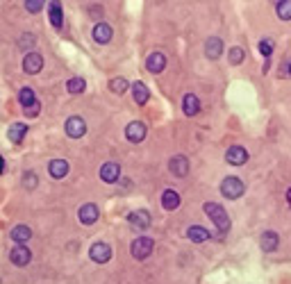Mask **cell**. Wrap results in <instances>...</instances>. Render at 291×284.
<instances>
[{
	"mask_svg": "<svg viewBox=\"0 0 291 284\" xmlns=\"http://www.w3.org/2000/svg\"><path fill=\"white\" fill-rule=\"evenodd\" d=\"M66 89H68V93H82V91L87 89V82H84L82 77H71L66 82Z\"/></svg>",
	"mask_w": 291,
	"mask_h": 284,
	"instance_id": "26",
	"label": "cell"
},
{
	"mask_svg": "<svg viewBox=\"0 0 291 284\" xmlns=\"http://www.w3.org/2000/svg\"><path fill=\"white\" fill-rule=\"evenodd\" d=\"M89 257L96 264L109 262V259H112V248L107 246V243H103V241H96V243L89 248Z\"/></svg>",
	"mask_w": 291,
	"mask_h": 284,
	"instance_id": "4",
	"label": "cell"
},
{
	"mask_svg": "<svg viewBox=\"0 0 291 284\" xmlns=\"http://www.w3.org/2000/svg\"><path fill=\"white\" fill-rule=\"evenodd\" d=\"M44 68V57L39 53H28L25 60H23V71L28 75H37L39 71Z\"/></svg>",
	"mask_w": 291,
	"mask_h": 284,
	"instance_id": "5",
	"label": "cell"
},
{
	"mask_svg": "<svg viewBox=\"0 0 291 284\" xmlns=\"http://www.w3.org/2000/svg\"><path fill=\"white\" fill-rule=\"evenodd\" d=\"M289 68H291V66H289Z\"/></svg>",
	"mask_w": 291,
	"mask_h": 284,
	"instance_id": "38",
	"label": "cell"
},
{
	"mask_svg": "<svg viewBox=\"0 0 291 284\" xmlns=\"http://www.w3.org/2000/svg\"><path fill=\"white\" fill-rule=\"evenodd\" d=\"M205 214H207V216L216 223V227L221 232L230 230V218H228V211H225L221 205H216V202H205Z\"/></svg>",
	"mask_w": 291,
	"mask_h": 284,
	"instance_id": "1",
	"label": "cell"
},
{
	"mask_svg": "<svg viewBox=\"0 0 291 284\" xmlns=\"http://www.w3.org/2000/svg\"><path fill=\"white\" fill-rule=\"evenodd\" d=\"M18 100H21L23 109H25V107H30L32 103L37 100V98H34V91H32V89H28V87H25V89H21V93H18Z\"/></svg>",
	"mask_w": 291,
	"mask_h": 284,
	"instance_id": "28",
	"label": "cell"
},
{
	"mask_svg": "<svg viewBox=\"0 0 291 284\" xmlns=\"http://www.w3.org/2000/svg\"><path fill=\"white\" fill-rule=\"evenodd\" d=\"M168 168H171V173L175 178H184L189 173V159L184 157V155H175V157L168 162Z\"/></svg>",
	"mask_w": 291,
	"mask_h": 284,
	"instance_id": "8",
	"label": "cell"
},
{
	"mask_svg": "<svg viewBox=\"0 0 291 284\" xmlns=\"http://www.w3.org/2000/svg\"><path fill=\"white\" fill-rule=\"evenodd\" d=\"M277 16L282 21H291V0H280L277 2Z\"/></svg>",
	"mask_w": 291,
	"mask_h": 284,
	"instance_id": "27",
	"label": "cell"
},
{
	"mask_svg": "<svg viewBox=\"0 0 291 284\" xmlns=\"http://www.w3.org/2000/svg\"><path fill=\"white\" fill-rule=\"evenodd\" d=\"M132 98H135L137 105H146V103H148V98H150L148 87H146L143 82H135V84H132Z\"/></svg>",
	"mask_w": 291,
	"mask_h": 284,
	"instance_id": "18",
	"label": "cell"
},
{
	"mask_svg": "<svg viewBox=\"0 0 291 284\" xmlns=\"http://www.w3.org/2000/svg\"><path fill=\"white\" fill-rule=\"evenodd\" d=\"M9 259H12V264L14 266H28L32 259V253L28 250L25 246H16L12 253H9Z\"/></svg>",
	"mask_w": 291,
	"mask_h": 284,
	"instance_id": "10",
	"label": "cell"
},
{
	"mask_svg": "<svg viewBox=\"0 0 291 284\" xmlns=\"http://www.w3.org/2000/svg\"><path fill=\"white\" fill-rule=\"evenodd\" d=\"M121 175V166L116 164V162H107V164L100 166V179H105V182H116Z\"/></svg>",
	"mask_w": 291,
	"mask_h": 284,
	"instance_id": "12",
	"label": "cell"
},
{
	"mask_svg": "<svg viewBox=\"0 0 291 284\" xmlns=\"http://www.w3.org/2000/svg\"><path fill=\"white\" fill-rule=\"evenodd\" d=\"M48 171H50V175L55 179H61L68 173V162L66 159H52L50 164H48Z\"/></svg>",
	"mask_w": 291,
	"mask_h": 284,
	"instance_id": "17",
	"label": "cell"
},
{
	"mask_svg": "<svg viewBox=\"0 0 291 284\" xmlns=\"http://www.w3.org/2000/svg\"><path fill=\"white\" fill-rule=\"evenodd\" d=\"M125 136H127V141H132V143L143 141L146 139V125H143L141 120H132L125 127Z\"/></svg>",
	"mask_w": 291,
	"mask_h": 284,
	"instance_id": "7",
	"label": "cell"
},
{
	"mask_svg": "<svg viewBox=\"0 0 291 284\" xmlns=\"http://www.w3.org/2000/svg\"><path fill=\"white\" fill-rule=\"evenodd\" d=\"M112 28L107 25V23H98L96 28H93V39H96L98 44H109V39H112Z\"/></svg>",
	"mask_w": 291,
	"mask_h": 284,
	"instance_id": "19",
	"label": "cell"
},
{
	"mask_svg": "<svg viewBox=\"0 0 291 284\" xmlns=\"http://www.w3.org/2000/svg\"><path fill=\"white\" fill-rule=\"evenodd\" d=\"M153 248H155V243H153V239H148V237H139V239L132 241V257L135 259H146V257H150V253H153Z\"/></svg>",
	"mask_w": 291,
	"mask_h": 284,
	"instance_id": "2",
	"label": "cell"
},
{
	"mask_svg": "<svg viewBox=\"0 0 291 284\" xmlns=\"http://www.w3.org/2000/svg\"><path fill=\"white\" fill-rule=\"evenodd\" d=\"M166 66V57L162 53H153L148 57V61H146V68H148L150 73H162Z\"/></svg>",
	"mask_w": 291,
	"mask_h": 284,
	"instance_id": "15",
	"label": "cell"
},
{
	"mask_svg": "<svg viewBox=\"0 0 291 284\" xmlns=\"http://www.w3.org/2000/svg\"><path fill=\"white\" fill-rule=\"evenodd\" d=\"M127 221H130V225H132V227H137V230H146V227L150 225V214L146 209L132 211V214L127 216Z\"/></svg>",
	"mask_w": 291,
	"mask_h": 284,
	"instance_id": "13",
	"label": "cell"
},
{
	"mask_svg": "<svg viewBox=\"0 0 291 284\" xmlns=\"http://www.w3.org/2000/svg\"><path fill=\"white\" fill-rule=\"evenodd\" d=\"M25 9L32 12V14H37V12L44 9V2H41V0H30V2H25Z\"/></svg>",
	"mask_w": 291,
	"mask_h": 284,
	"instance_id": "32",
	"label": "cell"
},
{
	"mask_svg": "<svg viewBox=\"0 0 291 284\" xmlns=\"http://www.w3.org/2000/svg\"><path fill=\"white\" fill-rule=\"evenodd\" d=\"M37 44V39H34V34H23L21 41H18V45H21L23 50H30L32 45Z\"/></svg>",
	"mask_w": 291,
	"mask_h": 284,
	"instance_id": "31",
	"label": "cell"
},
{
	"mask_svg": "<svg viewBox=\"0 0 291 284\" xmlns=\"http://www.w3.org/2000/svg\"><path fill=\"white\" fill-rule=\"evenodd\" d=\"M230 61L232 64H241V61H244V50H241V48H232L230 50Z\"/></svg>",
	"mask_w": 291,
	"mask_h": 284,
	"instance_id": "33",
	"label": "cell"
},
{
	"mask_svg": "<svg viewBox=\"0 0 291 284\" xmlns=\"http://www.w3.org/2000/svg\"><path fill=\"white\" fill-rule=\"evenodd\" d=\"M187 237L194 241V243H202V241L209 239V232L205 230V227H200V225H191L187 230Z\"/></svg>",
	"mask_w": 291,
	"mask_h": 284,
	"instance_id": "23",
	"label": "cell"
},
{
	"mask_svg": "<svg viewBox=\"0 0 291 284\" xmlns=\"http://www.w3.org/2000/svg\"><path fill=\"white\" fill-rule=\"evenodd\" d=\"M39 112H41V103H39V100H34L30 107H25V112H23V114H25L28 119H37Z\"/></svg>",
	"mask_w": 291,
	"mask_h": 284,
	"instance_id": "30",
	"label": "cell"
},
{
	"mask_svg": "<svg viewBox=\"0 0 291 284\" xmlns=\"http://www.w3.org/2000/svg\"><path fill=\"white\" fill-rule=\"evenodd\" d=\"M261 248H264L266 253L276 250L277 248V234L276 232H264V234H261Z\"/></svg>",
	"mask_w": 291,
	"mask_h": 284,
	"instance_id": "25",
	"label": "cell"
},
{
	"mask_svg": "<svg viewBox=\"0 0 291 284\" xmlns=\"http://www.w3.org/2000/svg\"><path fill=\"white\" fill-rule=\"evenodd\" d=\"M9 237H12V241H16L18 246H23V243H28V241L32 239V230L28 225H16Z\"/></svg>",
	"mask_w": 291,
	"mask_h": 284,
	"instance_id": "14",
	"label": "cell"
},
{
	"mask_svg": "<svg viewBox=\"0 0 291 284\" xmlns=\"http://www.w3.org/2000/svg\"><path fill=\"white\" fill-rule=\"evenodd\" d=\"M182 109H184V114H187V116H196V114L200 112V100H198V96H194V93H187V96H184V100H182Z\"/></svg>",
	"mask_w": 291,
	"mask_h": 284,
	"instance_id": "16",
	"label": "cell"
},
{
	"mask_svg": "<svg viewBox=\"0 0 291 284\" xmlns=\"http://www.w3.org/2000/svg\"><path fill=\"white\" fill-rule=\"evenodd\" d=\"M244 182H241L239 178H225L223 184H221V194L225 195V198H239L241 194H244Z\"/></svg>",
	"mask_w": 291,
	"mask_h": 284,
	"instance_id": "3",
	"label": "cell"
},
{
	"mask_svg": "<svg viewBox=\"0 0 291 284\" xmlns=\"http://www.w3.org/2000/svg\"><path fill=\"white\" fill-rule=\"evenodd\" d=\"M84 132H87V123L80 116H71L66 120V135L71 139H80V136H84Z\"/></svg>",
	"mask_w": 291,
	"mask_h": 284,
	"instance_id": "6",
	"label": "cell"
},
{
	"mask_svg": "<svg viewBox=\"0 0 291 284\" xmlns=\"http://www.w3.org/2000/svg\"><path fill=\"white\" fill-rule=\"evenodd\" d=\"M221 50H223V41L218 37H212L207 39V44H205V55H207L209 60H216L218 55H221Z\"/></svg>",
	"mask_w": 291,
	"mask_h": 284,
	"instance_id": "20",
	"label": "cell"
},
{
	"mask_svg": "<svg viewBox=\"0 0 291 284\" xmlns=\"http://www.w3.org/2000/svg\"><path fill=\"white\" fill-rule=\"evenodd\" d=\"M48 12H50V23H52V28H61L64 14H61V5H60V2H50Z\"/></svg>",
	"mask_w": 291,
	"mask_h": 284,
	"instance_id": "24",
	"label": "cell"
},
{
	"mask_svg": "<svg viewBox=\"0 0 291 284\" xmlns=\"http://www.w3.org/2000/svg\"><path fill=\"white\" fill-rule=\"evenodd\" d=\"M0 173H5V162H2V157H0Z\"/></svg>",
	"mask_w": 291,
	"mask_h": 284,
	"instance_id": "36",
	"label": "cell"
},
{
	"mask_svg": "<svg viewBox=\"0 0 291 284\" xmlns=\"http://www.w3.org/2000/svg\"><path fill=\"white\" fill-rule=\"evenodd\" d=\"M77 216H80V221H82L84 225H91V223H96V221H98L100 211H98V207L93 205V202H87V205H82V207H80Z\"/></svg>",
	"mask_w": 291,
	"mask_h": 284,
	"instance_id": "11",
	"label": "cell"
},
{
	"mask_svg": "<svg viewBox=\"0 0 291 284\" xmlns=\"http://www.w3.org/2000/svg\"><path fill=\"white\" fill-rule=\"evenodd\" d=\"M162 205H164V209H178L180 207V195L173 191V189H166L164 194H162Z\"/></svg>",
	"mask_w": 291,
	"mask_h": 284,
	"instance_id": "22",
	"label": "cell"
},
{
	"mask_svg": "<svg viewBox=\"0 0 291 284\" xmlns=\"http://www.w3.org/2000/svg\"><path fill=\"white\" fill-rule=\"evenodd\" d=\"M25 135H28V125H25V123H14L7 132V136H9V141L12 143H21Z\"/></svg>",
	"mask_w": 291,
	"mask_h": 284,
	"instance_id": "21",
	"label": "cell"
},
{
	"mask_svg": "<svg viewBox=\"0 0 291 284\" xmlns=\"http://www.w3.org/2000/svg\"><path fill=\"white\" fill-rule=\"evenodd\" d=\"M260 53L264 55V57L273 55V44H271V41H266V39H264V41H260Z\"/></svg>",
	"mask_w": 291,
	"mask_h": 284,
	"instance_id": "34",
	"label": "cell"
},
{
	"mask_svg": "<svg viewBox=\"0 0 291 284\" xmlns=\"http://www.w3.org/2000/svg\"><path fill=\"white\" fill-rule=\"evenodd\" d=\"M109 89H112L114 93H123V91L127 89V82L123 80V77H114L112 82H109Z\"/></svg>",
	"mask_w": 291,
	"mask_h": 284,
	"instance_id": "29",
	"label": "cell"
},
{
	"mask_svg": "<svg viewBox=\"0 0 291 284\" xmlns=\"http://www.w3.org/2000/svg\"><path fill=\"white\" fill-rule=\"evenodd\" d=\"M225 159H228V164H232V166H241V164H246L248 152H246V148H241V146H232V148H228V152H225Z\"/></svg>",
	"mask_w": 291,
	"mask_h": 284,
	"instance_id": "9",
	"label": "cell"
},
{
	"mask_svg": "<svg viewBox=\"0 0 291 284\" xmlns=\"http://www.w3.org/2000/svg\"><path fill=\"white\" fill-rule=\"evenodd\" d=\"M287 200H289V205H291V189L287 191Z\"/></svg>",
	"mask_w": 291,
	"mask_h": 284,
	"instance_id": "37",
	"label": "cell"
},
{
	"mask_svg": "<svg viewBox=\"0 0 291 284\" xmlns=\"http://www.w3.org/2000/svg\"><path fill=\"white\" fill-rule=\"evenodd\" d=\"M23 182H25V187L28 189H34L37 187V175H34V173H28V175L23 178Z\"/></svg>",
	"mask_w": 291,
	"mask_h": 284,
	"instance_id": "35",
	"label": "cell"
}]
</instances>
